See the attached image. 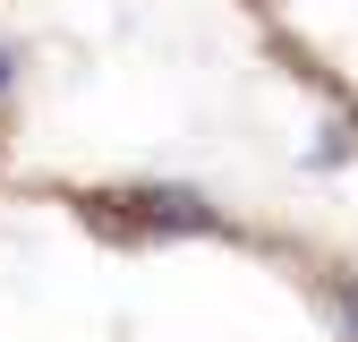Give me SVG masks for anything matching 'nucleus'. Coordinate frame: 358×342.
Segmentation results:
<instances>
[{
    "instance_id": "nucleus-2",
    "label": "nucleus",
    "mask_w": 358,
    "mask_h": 342,
    "mask_svg": "<svg viewBox=\"0 0 358 342\" xmlns=\"http://www.w3.org/2000/svg\"><path fill=\"white\" fill-rule=\"evenodd\" d=\"M341 334H350V342H358V282H350V291H341Z\"/></svg>"
},
{
    "instance_id": "nucleus-1",
    "label": "nucleus",
    "mask_w": 358,
    "mask_h": 342,
    "mask_svg": "<svg viewBox=\"0 0 358 342\" xmlns=\"http://www.w3.org/2000/svg\"><path fill=\"white\" fill-rule=\"evenodd\" d=\"M111 231H213V205L196 189H128V197H85Z\"/></svg>"
},
{
    "instance_id": "nucleus-3",
    "label": "nucleus",
    "mask_w": 358,
    "mask_h": 342,
    "mask_svg": "<svg viewBox=\"0 0 358 342\" xmlns=\"http://www.w3.org/2000/svg\"><path fill=\"white\" fill-rule=\"evenodd\" d=\"M9 69H17V60H9V52H0V86H9Z\"/></svg>"
}]
</instances>
